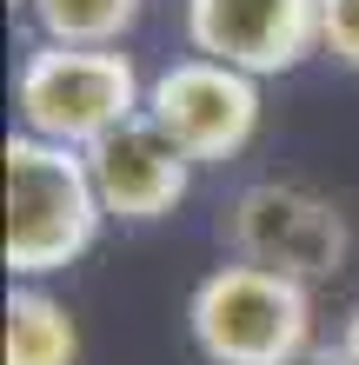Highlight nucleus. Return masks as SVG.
<instances>
[{"instance_id":"obj_1","label":"nucleus","mask_w":359,"mask_h":365,"mask_svg":"<svg viewBox=\"0 0 359 365\" xmlns=\"http://www.w3.org/2000/svg\"><path fill=\"white\" fill-rule=\"evenodd\" d=\"M0 166H7V272L47 279L60 266H74L100 240V220H107L87 153L20 126L0 146Z\"/></svg>"},{"instance_id":"obj_2","label":"nucleus","mask_w":359,"mask_h":365,"mask_svg":"<svg viewBox=\"0 0 359 365\" xmlns=\"http://www.w3.org/2000/svg\"><path fill=\"white\" fill-rule=\"evenodd\" d=\"M186 332L206 365H286L313 346V286L280 266H213L186 299Z\"/></svg>"},{"instance_id":"obj_3","label":"nucleus","mask_w":359,"mask_h":365,"mask_svg":"<svg viewBox=\"0 0 359 365\" xmlns=\"http://www.w3.org/2000/svg\"><path fill=\"white\" fill-rule=\"evenodd\" d=\"M14 106L27 133L93 146L100 133H113L120 120L146 113V80L120 47H74V40H40L20 60Z\"/></svg>"},{"instance_id":"obj_4","label":"nucleus","mask_w":359,"mask_h":365,"mask_svg":"<svg viewBox=\"0 0 359 365\" xmlns=\"http://www.w3.org/2000/svg\"><path fill=\"white\" fill-rule=\"evenodd\" d=\"M220 240L233 259H260V266H280L306 286H320V279L346 272L353 226L340 200H326V192H313L300 180H260L220 206Z\"/></svg>"},{"instance_id":"obj_5","label":"nucleus","mask_w":359,"mask_h":365,"mask_svg":"<svg viewBox=\"0 0 359 365\" xmlns=\"http://www.w3.org/2000/svg\"><path fill=\"white\" fill-rule=\"evenodd\" d=\"M146 113L193 166H226L260 133V73L226 67L213 53L173 60L166 73L146 80Z\"/></svg>"},{"instance_id":"obj_6","label":"nucleus","mask_w":359,"mask_h":365,"mask_svg":"<svg viewBox=\"0 0 359 365\" xmlns=\"http://www.w3.org/2000/svg\"><path fill=\"white\" fill-rule=\"evenodd\" d=\"M186 40L246 73H293L320 53V0H186Z\"/></svg>"},{"instance_id":"obj_7","label":"nucleus","mask_w":359,"mask_h":365,"mask_svg":"<svg viewBox=\"0 0 359 365\" xmlns=\"http://www.w3.org/2000/svg\"><path fill=\"white\" fill-rule=\"evenodd\" d=\"M80 153H87V166H93V186H100L107 220L146 226V220H166V212L193 192V160L160 133L153 113L120 120L113 133H100L93 146H80Z\"/></svg>"},{"instance_id":"obj_8","label":"nucleus","mask_w":359,"mask_h":365,"mask_svg":"<svg viewBox=\"0 0 359 365\" xmlns=\"http://www.w3.org/2000/svg\"><path fill=\"white\" fill-rule=\"evenodd\" d=\"M80 359V332L74 312L47 292H14L7 299V365H74Z\"/></svg>"},{"instance_id":"obj_9","label":"nucleus","mask_w":359,"mask_h":365,"mask_svg":"<svg viewBox=\"0 0 359 365\" xmlns=\"http://www.w3.org/2000/svg\"><path fill=\"white\" fill-rule=\"evenodd\" d=\"M34 27L74 47H120L140 20V0H27Z\"/></svg>"},{"instance_id":"obj_10","label":"nucleus","mask_w":359,"mask_h":365,"mask_svg":"<svg viewBox=\"0 0 359 365\" xmlns=\"http://www.w3.org/2000/svg\"><path fill=\"white\" fill-rule=\"evenodd\" d=\"M320 53L359 73V0H320Z\"/></svg>"},{"instance_id":"obj_11","label":"nucleus","mask_w":359,"mask_h":365,"mask_svg":"<svg viewBox=\"0 0 359 365\" xmlns=\"http://www.w3.org/2000/svg\"><path fill=\"white\" fill-rule=\"evenodd\" d=\"M286 365H346V352L340 346H306V352H293Z\"/></svg>"},{"instance_id":"obj_12","label":"nucleus","mask_w":359,"mask_h":365,"mask_svg":"<svg viewBox=\"0 0 359 365\" xmlns=\"http://www.w3.org/2000/svg\"><path fill=\"white\" fill-rule=\"evenodd\" d=\"M340 352H346V365H359V306L346 312V326H340Z\"/></svg>"},{"instance_id":"obj_13","label":"nucleus","mask_w":359,"mask_h":365,"mask_svg":"<svg viewBox=\"0 0 359 365\" xmlns=\"http://www.w3.org/2000/svg\"><path fill=\"white\" fill-rule=\"evenodd\" d=\"M14 7H27V0H14Z\"/></svg>"}]
</instances>
